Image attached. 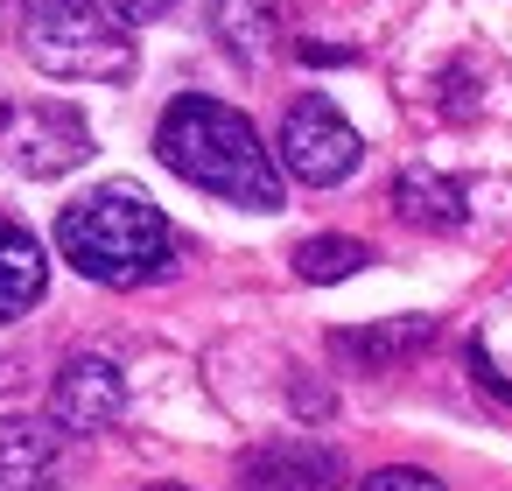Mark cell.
Instances as JSON below:
<instances>
[{
    "label": "cell",
    "instance_id": "obj_1",
    "mask_svg": "<svg viewBox=\"0 0 512 491\" xmlns=\"http://www.w3.org/2000/svg\"><path fill=\"white\" fill-rule=\"evenodd\" d=\"M155 155L183 183H197V190H211V197H225L239 211H281V169L260 148L253 120L232 113V106H218V99H204V92H183L162 113Z\"/></svg>",
    "mask_w": 512,
    "mask_h": 491
},
{
    "label": "cell",
    "instance_id": "obj_2",
    "mask_svg": "<svg viewBox=\"0 0 512 491\" xmlns=\"http://www.w3.org/2000/svg\"><path fill=\"white\" fill-rule=\"evenodd\" d=\"M57 253H64L85 281L141 288V281L169 274L176 232H169V218H162L134 183H99V190H85L78 204H64V218H57Z\"/></svg>",
    "mask_w": 512,
    "mask_h": 491
},
{
    "label": "cell",
    "instance_id": "obj_3",
    "mask_svg": "<svg viewBox=\"0 0 512 491\" xmlns=\"http://www.w3.org/2000/svg\"><path fill=\"white\" fill-rule=\"evenodd\" d=\"M22 50L50 78L120 85L134 71V36L113 0H22Z\"/></svg>",
    "mask_w": 512,
    "mask_h": 491
},
{
    "label": "cell",
    "instance_id": "obj_4",
    "mask_svg": "<svg viewBox=\"0 0 512 491\" xmlns=\"http://www.w3.org/2000/svg\"><path fill=\"white\" fill-rule=\"evenodd\" d=\"M92 155V120L64 99H8L0 106V162L15 176H64Z\"/></svg>",
    "mask_w": 512,
    "mask_h": 491
},
{
    "label": "cell",
    "instance_id": "obj_5",
    "mask_svg": "<svg viewBox=\"0 0 512 491\" xmlns=\"http://www.w3.org/2000/svg\"><path fill=\"white\" fill-rule=\"evenodd\" d=\"M358 155H365V141L351 134V120L330 99H295L288 106V120H281V169L288 176L330 190V183H344L358 169Z\"/></svg>",
    "mask_w": 512,
    "mask_h": 491
},
{
    "label": "cell",
    "instance_id": "obj_6",
    "mask_svg": "<svg viewBox=\"0 0 512 491\" xmlns=\"http://www.w3.org/2000/svg\"><path fill=\"white\" fill-rule=\"evenodd\" d=\"M127 407V386H120V365L113 358H71L57 372V393H50V421L64 435H99L113 428Z\"/></svg>",
    "mask_w": 512,
    "mask_h": 491
},
{
    "label": "cell",
    "instance_id": "obj_7",
    "mask_svg": "<svg viewBox=\"0 0 512 491\" xmlns=\"http://www.w3.org/2000/svg\"><path fill=\"white\" fill-rule=\"evenodd\" d=\"M337 477H344L337 449L302 442V435L260 442V449L239 463V491H337Z\"/></svg>",
    "mask_w": 512,
    "mask_h": 491
},
{
    "label": "cell",
    "instance_id": "obj_8",
    "mask_svg": "<svg viewBox=\"0 0 512 491\" xmlns=\"http://www.w3.org/2000/svg\"><path fill=\"white\" fill-rule=\"evenodd\" d=\"M64 477V428L36 414L0 421V491H57Z\"/></svg>",
    "mask_w": 512,
    "mask_h": 491
},
{
    "label": "cell",
    "instance_id": "obj_9",
    "mask_svg": "<svg viewBox=\"0 0 512 491\" xmlns=\"http://www.w3.org/2000/svg\"><path fill=\"white\" fill-rule=\"evenodd\" d=\"M50 288V260L36 246V232H22L15 218H0V323H15L43 302Z\"/></svg>",
    "mask_w": 512,
    "mask_h": 491
},
{
    "label": "cell",
    "instance_id": "obj_10",
    "mask_svg": "<svg viewBox=\"0 0 512 491\" xmlns=\"http://www.w3.org/2000/svg\"><path fill=\"white\" fill-rule=\"evenodd\" d=\"M211 29H218V43H225L239 64H260V57L274 50V36H281V0H218V8H211Z\"/></svg>",
    "mask_w": 512,
    "mask_h": 491
},
{
    "label": "cell",
    "instance_id": "obj_11",
    "mask_svg": "<svg viewBox=\"0 0 512 491\" xmlns=\"http://www.w3.org/2000/svg\"><path fill=\"white\" fill-rule=\"evenodd\" d=\"M428 337H435V323L428 316H407V323H386V330H337V351L344 358H365L379 372V365H400L407 351H421Z\"/></svg>",
    "mask_w": 512,
    "mask_h": 491
},
{
    "label": "cell",
    "instance_id": "obj_12",
    "mask_svg": "<svg viewBox=\"0 0 512 491\" xmlns=\"http://www.w3.org/2000/svg\"><path fill=\"white\" fill-rule=\"evenodd\" d=\"M400 218H414V225H463V190L428 176V169H414V176H400Z\"/></svg>",
    "mask_w": 512,
    "mask_h": 491
},
{
    "label": "cell",
    "instance_id": "obj_13",
    "mask_svg": "<svg viewBox=\"0 0 512 491\" xmlns=\"http://www.w3.org/2000/svg\"><path fill=\"white\" fill-rule=\"evenodd\" d=\"M365 267V246L358 239H302L295 246V274L302 281H344Z\"/></svg>",
    "mask_w": 512,
    "mask_h": 491
},
{
    "label": "cell",
    "instance_id": "obj_14",
    "mask_svg": "<svg viewBox=\"0 0 512 491\" xmlns=\"http://www.w3.org/2000/svg\"><path fill=\"white\" fill-rule=\"evenodd\" d=\"M358 491H442L428 470H414V463H393V470H372Z\"/></svg>",
    "mask_w": 512,
    "mask_h": 491
},
{
    "label": "cell",
    "instance_id": "obj_15",
    "mask_svg": "<svg viewBox=\"0 0 512 491\" xmlns=\"http://www.w3.org/2000/svg\"><path fill=\"white\" fill-rule=\"evenodd\" d=\"M120 8V22L134 29V22H155V15H169V0H113Z\"/></svg>",
    "mask_w": 512,
    "mask_h": 491
},
{
    "label": "cell",
    "instance_id": "obj_16",
    "mask_svg": "<svg viewBox=\"0 0 512 491\" xmlns=\"http://www.w3.org/2000/svg\"><path fill=\"white\" fill-rule=\"evenodd\" d=\"M148 491H183V484H148Z\"/></svg>",
    "mask_w": 512,
    "mask_h": 491
}]
</instances>
